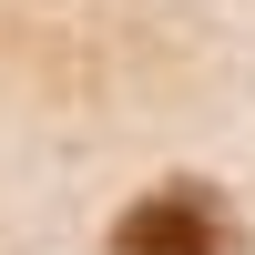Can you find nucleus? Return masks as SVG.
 <instances>
[{"mask_svg": "<svg viewBox=\"0 0 255 255\" xmlns=\"http://www.w3.org/2000/svg\"><path fill=\"white\" fill-rule=\"evenodd\" d=\"M113 255H235V225L204 184H163L113 225Z\"/></svg>", "mask_w": 255, "mask_h": 255, "instance_id": "obj_1", "label": "nucleus"}]
</instances>
